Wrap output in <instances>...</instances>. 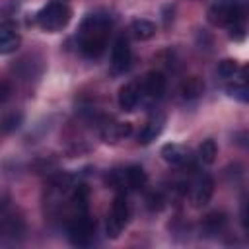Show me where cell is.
Instances as JSON below:
<instances>
[{
  "mask_svg": "<svg viewBox=\"0 0 249 249\" xmlns=\"http://www.w3.org/2000/svg\"><path fill=\"white\" fill-rule=\"evenodd\" d=\"M111 29H113V21H111L109 14H103V12L88 14L82 19V23L78 27V35H76L80 53L88 58L101 56L107 49Z\"/></svg>",
  "mask_w": 249,
  "mask_h": 249,
  "instance_id": "obj_1",
  "label": "cell"
},
{
  "mask_svg": "<svg viewBox=\"0 0 249 249\" xmlns=\"http://www.w3.org/2000/svg\"><path fill=\"white\" fill-rule=\"evenodd\" d=\"M37 25L43 29V31H49V33H56V31H62L70 19H72V10L66 2H60V0H53L49 4H45L37 16Z\"/></svg>",
  "mask_w": 249,
  "mask_h": 249,
  "instance_id": "obj_2",
  "label": "cell"
},
{
  "mask_svg": "<svg viewBox=\"0 0 249 249\" xmlns=\"http://www.w3.org/2000/svg\"><path fill=\"white\" fill-rule=\"evenodd\" d=\"M239 19H245L241 0H214L208 8V21L212 25H231Z\"/></svg>",
  "mask_w": 249,
  "mask_h": 249,
  "instance_id": "obj_3",
  "label": "cell"
},
{
  "mask_svg": "<svg viewBox=\"0 0 249 249\" xmlns=\"http://www.w3.org/2000/svg\"><path fill=\"white\" fill-rule=\"evenodd\" d=\"M128 222H130V204H128L124 193H117V196L113 198V204H111V212L107 214V220H105L107 237L117 239L121 235V231L128 226Z\"/></svg>",
  "mask_w": 249,
  "mask_h": 249,
  "instance_id": "obj_4",
  "label": "cell"
},
{
  "mask_svg": "<svg viewBox=\"0 0 249 249\" xmlns=\"http://www.w3.org/2000/svg\"><path fill=\"white\" fill-rule=\"evenodd\" d=\"M95 237V220L89 218L86 214V210L78 212L70 224H68V239L72 245H78V247H86L93 241Z\"/></svg>",
  "mask_w": 249,
  "mask_h": 249,
  "instance_id": "obj_5",
  "label": "cell"
},
{
  "mask_svg": "<svg viewBox=\"0 0 249 249\" xmlns=\"http://www.w3.org/2000/svg\"><path fill=\"white\" fill-rule=\"evenodd\" d=\"M130 60H132V51L130 45L126 41V37H117L113 47H111V70L115 74H123L130 68Z\"/></svg>",
  "mask_w": 249,
  "mask_h": 249,
  "instance_id": "obj_6",
  "label": "cell"
},
{
  "mask_svg": "<svg viewBox=\"0 0 249 249\" xmlns=\"http://www.w3.org/2000/svg\"><path fill=\"white\" fill-rule=\"evenodd\" d=\"M214 195V179L208 175V173H198L191 185V200H193V206L200 208V206H206L210 202Z\"/></svg>",
  "mask_w": 249,
  "mask_h": 249,
  "instance_id": "obj_7",
  "label": "cell"
},
{
  "mask_svg": "<svg viewBox=\"0 0 249 249\" xmlns=\"http://www.w3.org/2000/svg\"><path fill=\"white\" fill-rule=\"evenodd\" d=\"M140 99H142V88H140V82H126L124 86H121L119 95H117V101H119L121 111H126V113L134 111Z\"/></svg>",
  "mask_w": 249,
  "mask_h": 249,
  "instance_id": "obj_8",
  "label": "cell"
},
{
  "mask_svg": "<svg viewBox=\"0 0 249 249\" xmlns=\"http://www.w3.org/2000/svg\"><path fill=\"white\" fill-rule=\"evenodd\" d=\"M21 45V35L18 27L12 21H2L0 23V54H12L19 49Z\"/></svg>",
  "mask_w": 249,
  "mask_h": 249,
  "instance_id": "obj_9",
  "label": "cell"
},
{
  "mask_svg": "<svg viewBox=\"0 0 249 249\" xmlns=\"http://www.w3.org/2000/svg\"><path fill=\"white\" fill-rule=\"evenodd\" d=\"M140 88H142V95H146L152 101H158V99H161V95L165 91V76L158 70H152L144 76Z\"/></svg>",
  "mask_w": 249,
  "mask_h": 249,
  "instance_id": "obj_10",
  "label": "cell"
},
{
  "mask_svg": "<svg viewBox=\"0 0 249 249\" xmlns=\"http://www.w3.org/2000/svg\"><path fill=\"white\" fill-rule=\"evenodd\" d=\"M130 132H132V124H130V123H126V121H124V123L115 121V123L103 124V128H101V138H103V142H107V144H115V142L126 138V136H130Z\"/></svg>",
  "mask_w": 249,
  "mask_h": 249,
  "instance_id": "obj_11",
  "label": "cell"
},
{
  "mask_svg": "<svg viewBox=\"0 0 249 249\" xmlns=\"http://www.w3.org/2000/svg\"><path fill=\"white\" fill-rule=\"evenodd\" d=\"M161 158L171 165H187L191 161L189 150L175 142H167L161 146Z\"/></svg>",
  "mask_w": 249,
  "mask_h": 249,
  "instance_id": "obj_12",
  "label": "cell"
},
{
  "mask_svg": "<svg viewBox=\"0 0 249 249\" xmlns=\"http://www.w3.org/2000/svg\"><path fill=\"white\" fill-rule=\"evenodd\" d=\"M163 124H165V119H163L161 115H156V117L148 119V121H146V124H144V126L140 128V132H138V142H140L142 146H146V144L154 142V140L161 134Z\"/></svg>",
  "mask_w": 249,
  "mask_h": 249,
  "instance_id": "obj_13",
  "label": "cell"
},
{
  "mask_svg": "<svg viewBox=\"0 0 249 249\" xmlns=\"http://www.w3.org/2000/svg\"><path fill=\"white\" fill-rule=\"evenodd\" d=\"M121 179H123V183H124L126 187L138 191V189H144V187H146V183H148V173L144 171L142 165H128V167L123 171Z\"/></svg>",
  "mask_w": 249,
  "mask_h": 249,
  "instance_id": "obj_14",
  "label": "cell"
},
{
  "mask_svg": "<svg viewBox=\"0 0 249 249\" xmlns=\"http://www.w3.org/2000/svg\"><path fill=\"white\" fill-rule=\"evenodd\" d=\"M226 214L224 212H210V214H206L204 218H202V222H200V228H202V231L204 233H208V235H216V233H220L224 228H226Z\"/></svg>",
  "mask_w": 249,
  "mask_h": 249,
  "instance_id": "obj_15",
  "label": "cell"
},
{
  "mask_svg": "<svg viewBox=\"0 0 249 249\" xmlns=\"http://www.w3.org/2000/svg\"><path fill=\"white\" fill-rule=\"evenodd\" d=\"M130 33L138 41H148V39H152L156 35V25L146 18H138V19H134L130 23Z\"/></svg>",
  "mask_w": 249,
  "mask_h": 249,
  "instance_id": "obj_16",
  "label": "cell"
},
{
  "mask_svg": "<svg viewBox=\"0 0 249 249\" xmlns=\"http://www.w3.org/2000/svg\"><path fill=\"white\" fill-rule=\"evenodd\" d=\"M204 91V82L198 76H191L181 84V95L185 99H196Z\"/></svg>",
  "mask_w": 249,
  "mask_h": 249,
  "instance_id": "obj_17",
  "label": "cell"
},
{
  "mask_svg": "<svg viewBox=\"0 0 249 249\" xmlns=\"http://www.w3.org/2000/svg\"><path fill=\"white\" fill-rule=\"evenodd\" d=\"M216 156H218V146H216V142H214L212 138H206V140H202V142L198 144L196 158H198L202 163H206V165L214 163Z\"/></svg>",
  "mask_w": 249,
  "mask_h": 249,
  "instance_id": "obj_18",
  "label": "cell"
},
{
  "mask_svg": "<svg viewBox=\"0 0 249 249\" xmlns=\"http://www.w3.org/2000/svg\"><path fill=\"white\" fill-rule=\"evenodd\" d=\"M216 72H218L220 78H235V74L241 72V66L235 58H224V60L218 62Z\"/></svg>",
  "mask_w": 249,
  "mask_h": 249,
  "instance_id": "obj_19",
  "label": "cell"
},
{
  "mask_svg": "<svg viewBox=\"0 0 249 249\" xmlns=\"http://www.w3.org/2000/svg\"><path fill=\"white\" fill-rule=\"evenodd\" d=\"M226 91H228V95L235 97V99L241 101V103H247V101H249V88H247L245 80H237V82L230 84V86L226 88Z\"/></svg>",
  "mask_w": 249,
  "mask_h": 249,
  "instance_id": "obj_20",
  "label": "cell"
},
{
  "mask_svg": "<svg viewBox=\"0 0 249 249\" xmlns=\"http://www.w3.org/2000/svg\"><path fill=\"white\" fill-rule=\"evenodd\" d=\"M230 27V37L235 39V41H241L245 37V19H239V21H233Z\"/></svg>",
  "mask_w": 249,
  "mask_h": 249,
  "instance_id": "obj_21",
  "label": "cell"
},
{
  "mask_svg": "<svg viewBox=\"0 0 249 249\" xmlns=\"http://www.w3.org/2000/svg\"><path fill=\"white\" fill-rule=\"evenodd\" d=\"M19 123H21V113H12V115H8V117L2 121V128H4L6 132H10V130L18 128Z\"/></svg>",
  "mask_w": 249,
  "mask_h": 249,
  "instance_id": "obj_22",
  "label": "cell"
}]
</instances>
